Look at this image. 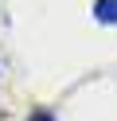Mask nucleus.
I'll return each instance as SVG.
<instances>
[{"label":"nucleus","mask_w":117,"mask_h":121,"mask_svg":"<svg viewBox=\"0 0 117 121\" xmlns=\"http://www.w3.org/2000/svg\"><path fill=\"white\" fill-rule=\"evenodd\" d=\"M31 121H55V117H51L47 109H39V113H31Z\"/></svg>","instance_id":"obj_2"},{"label":"nucleus","mask_w":117,"mask_h":121,"mask_svg":"<svg viewBox=\"0 0 117 121\" xmlns=\"http://www.w3.org/2000/svg\"><path fill=\"white\" fill-rule=\"evenodd\" d=\"M94 20L98 24H117V0H98L94 4Z\"/></svg>","instance_id":"obj_1"}]
</instances>
